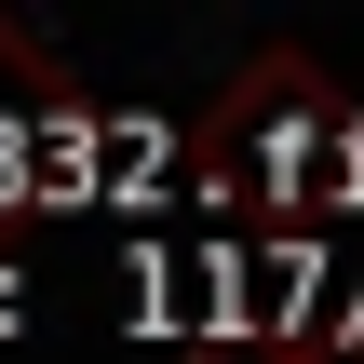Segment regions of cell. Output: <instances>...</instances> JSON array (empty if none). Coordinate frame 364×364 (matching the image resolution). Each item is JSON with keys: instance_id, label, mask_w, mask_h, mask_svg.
I'll list each match as a JSON object with an SVG mask.
<instances>
[{"instance_id": "cell-1", "label": "cell", "mask_w": 364, "mask_h": 364, "mask_svg": "<svg viewBox=\"0 0 364 364\" xmlns=\"http://www.w3.org/2000/svg\"><path fill=\"white\" fill-rule=\"evenodd\" d=\"M176 364H311V338H189Z\"/></svg>"}, {"instance_id": "cell-2", "label": "cell", "mask_w": 364, "mask_h": 364, "mask_svg": "<svg viewBox=\"0 0 364 364\" xmlns=\"http://www.w3.org/2000/svg\"><path fill=\"white\" fill-rule=\"evenodd\" d=\"M311 364H364V338H324V351H311Z\"/></svg>"}]
</instances>
